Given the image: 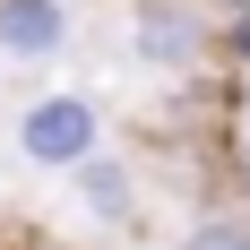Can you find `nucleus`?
I'll list each match as a JSON object with an SVG mask.
<instances>
[{"instance_id": "6e6552de", "label": "nucleus", "mask_w": 250, "mask_h": 250, "mask_svg": "<svg viewBox=\"0 0 250 250\" xmlns=\"http://www.w3.org/2000/svg\"><path fill=\"white\" fill-rule=\"evenodd\" d=\"M242 173H250V129H242Z\"/></svg>"}, {"instance_id": "0eeeda50", "label": "nucleus", "mask_w": 250, "mask_h": 250, "mask_svg": "<svg viewBox=\"0 0 250 250\" xmlns=\"http://www.w3.org/2000/svg\"><path fill=\"white\" fill-rule=\"evenodd\" d=\"M207 9H216V18H250V0H207Z\"/></svg>"}, {"instance_id": "f257e3e1", "label": "nucleus", "mask_w": 250, "mask_h": 250, "mask_svg": "<svg viewBox=\"0 0 250 250\" xmlns=\"http://www.w3.org/2000/svg\"><path fill=\"white\" fill-rule=\"evenodd\" d=\"M9 147L35 164V173H78L86 155H104V104L78 95V86H52V95H26L18 129H9Z\"/></svg>"}, {"instance_id": "20e7f679", "label": "nucleus", "mask_w": 250, "mask_h": 250, "mask_svg": "<svg viewBox=\"0 0 250 250\" xmlns=\"http://www.w3.org/2000/svg\"><path fill=\"white\" fill-rule=\"evenodd\" d=\"M69 190H78V207H86L95 225H129V216H138V173H129V155H121V147L86 155V164L69 173Z\"/></svg>"}, {"instance_id": "39448f33", "label": "nucleus", "mask_w": 250, "mask_h": 250, "mask_svg": "<svg viewBox=\"0 0 250 250\" xmlns=\"http://www.w3.org/2000/svg\"><path fill=\"white\" fill-rule=\"evenodd\" d=\"M173 250H250V216H199Z\"/></svg>"}, {"instance_id": "423d86ee", "label": "nucleus", "mask_w": 250, "mask_h": 250, "mask_svg": "<svg viewBox=\"0 0 250 250\" xmlns=\"http://www.w3.org/2000/svg\"><path fill=\"white\" fill-rule=\"evenodd\" d=\"M216 52L233 69H250V18H216Z\"/></svg>"}, {"instance_id": "7ed1b4c3", "label": "nucleus", "mask_w": 250, "mask_h": 250, "mask_svg": "<svg viewBox=\"0 0 250 250\" xmlns=\"http://www.w3.org/2000/svg\"><path fill=\"white\" fill-rule=\"evenodd\" d=\"M69 35H78V9H69V0H0V61H9V69L61 61Z\"/></svg>"}, {"instance_id": "f03ea898", "label": "nucleus", "mask_w": 250, "mask_h": 250, "mask_svg": "<svg viewBox=\"0 0 250 250\" xmlns=\"http://www.w3.org/2000/svg\"><path fill=\"white\" fill-rule=\"evenodd\" d=\"M121 43L138 69H199L216 52V9L207 0H129Z\"/></svg>"}]
</instances>
